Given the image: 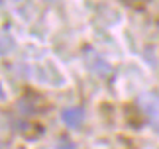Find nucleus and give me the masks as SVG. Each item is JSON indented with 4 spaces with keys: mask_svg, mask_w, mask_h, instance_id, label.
<instances>
[{
    "mask_svg": "<svg viewBox=\"0 0 159 149\" xmlns=\"http://www.w3.org/2000/svg\"><path fill=\"white\" fill-rule=\"evenodd\" d=\"M139 106L145 110V114L149 118V124L159 132V96L153 92H143L139 96Z\"/></svg>",
    "mask_w": 159,
    "mask_h": 149,
    "instance_id": "obj_1",
    "label": "nucleus"
},
{
    "mask_svg": "<svg viewBox=\"0 0 159 149\" xmlns=\"http://www.w3.org/2000/svg\"><path fill=\"white\" fill-rule=\"evenodd\" d=\"M84 57H87L89 69L93 71L94 74H98V77H106V74H110V71H112V69H110V65L100 57L98 53H94L93 49H90V51H87V55H84Z\"/></svg>",
    "mask_w": 159,
    "mask_h": 149,
    "instance_id": "obj_2",
    "label": "nucleus"
},
{
    "mask_svg": "<svg viewBox=\"0 0 159 149\" xmlns=\"http://www.w3.org/2000/svg\"><path fill=\"white\" fill-rule=\"evenodd\" d=\"M61 120H63V124L67 128L75 129V128H79L84 122V110L77 108V106H69V108H65L63 112H61Z\"/></svg>",
    "mask_w": 159,
    "mask_h": 149,
    "instance_id": "obj_3",
    "label": "nucleus"
},
{
    "mask_svg": "<svg viewBox=\"0 0 159 149\" xmlns=\"http://www.w3.org/2000/svg\"><path fill=\"white\" fill-rule=\"evenodd\" d=\"M35 102H39V98L38 100H30L28 96H24L20 102H18V108H20V112H24V114H32V112H35L39 106Z\"/></svg>",
    "mask_w": 159,
    "mask_h": 149,
    "instance_id": "obj_4",
    "label": "nucleus"
},
{
    "mask_svg": "<svg viewBox=\"0 0 159 149\" xmlns=\"http://www.w3.org/2000/svg\"><path fill=\"white\" fill-rule=\"evenodd\" d=\"M12 49H14V39H12V37H10L8 34L0 32V55L10 53Z\"/></svg>",
    "mask_w": 159,
    "mask_h": 149,
    "instance_id": "obj_5",
    "label": "nucleus"
},
{
    "mask_svg": "<svg viewBox=\"0 0 159 149\" xmlns=\"http://www.w3.org/2000/svg\"><path fill=\"white\" fill-rule=\"evenodd\" d=\"M57 149H75V145H73L69 139H61L59 145H57Z\"/></svg>",
    "mask_w": 159,
    "mask_h": 149,
    "instance_id": "obj_6",
    "label": "nucleus"
},
{
    "mask_svg": "<svg viewBox=\"0 0 159 149\" xmlns=\"http://www.w3.org/2000/svg\"><path fill=\"white\" fill-rule=\"evenodd\" d=\"M0 98H4V90H2V86H0Z\"/></svg>",
    "mask_w": 159,
    "mask_h": 149,
    "instance_id": "obj_7",
    "label": "nucleus"
}]
</instances>
